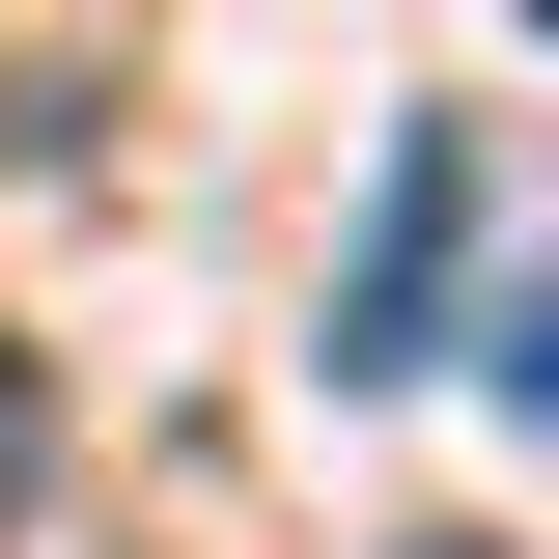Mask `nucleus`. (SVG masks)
I'll list each match as a JSON object with an SVG mask.
<instances>
[{
	"label": "nucleus",
	"mask_w": 559,
	"mask_h": 559,
	"mask_svg": "<svg viewBox=\"0 0 559 559\" xmlns=\"http://www.w3.org/2000/svg\"><path fill=\"white\" fill-rule=\"evenodd\" d=\"M28 503H57V364L0 336V559H28Z\"/></svg>",
	"instance_id": "f03ea898"
},
{
	"label": "nucleus",
	"mask_w": 559,
	"mask_h": 559,
	"mask_svg": "<svg viewBox=\"0 0 559 559\" xmlns=\"http://www.w3.org/2000/svg\"><path fill=\"white\" fill-rule=\"evenodd\" d=\"M419 559H476V532H419Z\"/></svg>",
	"instance_id": "7ed1b4c3"
},
{
	"label": "nucleus",
	"mask_w": 559,
	"mask_h": 559,
	"mask_svg": "<svg viewBox=\"0 0 559 559\" xmlns=\"http://www.w3.org/2000/svg\"><path fill=\"white\" fill-rule=\"evenodd\" d=\"M448 280H476V112H392V197H364V252H336V392H392V364H448Z\"/></svg>",
	"instance_id": "f257e3e1"
}]
</instances>
